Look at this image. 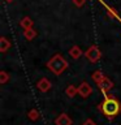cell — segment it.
Returning <instances> with one entry per match:
<instances>
[{
  "instance_id": "obj_1",
  "label": "cell",
  "mask_w": 121,
  "mask_h": 125,
  "mask_svg": "<svg viewBox=\"0 0 121 125\" xmlns=\"http://www.w3.org/2000/svg\"><path fill=\"white\" fill-rule=\"evenodd\" d=\"M101 109H103V112L107 116L112 117V116H115V115L119 113V111H120V103L116 99H113V98H108V99H105L103 102V104H101Z\"/></svg>"
}]
</instances>
